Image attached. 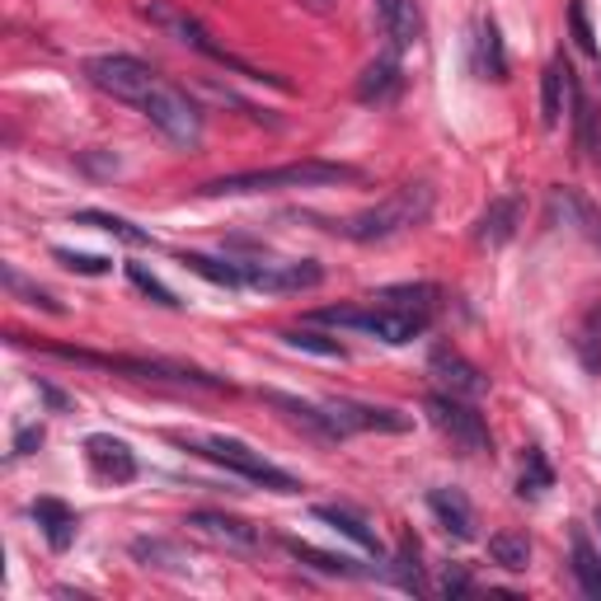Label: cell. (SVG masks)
I'll use <instances>...</instances> for the list:
<instances>
[{
    "label": "cell",
    "mask_w": 601,
    "mask_h": 601,
    "mask_svg": "<svg viewBox=\"0 0 601 601\" xmlns=\"http://www.w3.org/2000/svg\"><path fill=\"white\" fill-rule=\"evenodd\" d=\"M433 207H437V189L427 179H413V183H399L395 193H385L381 203L343 217L338 226H329V231L353 240V245H385V240H395V235L419 231V226L433 217Z\"/></svg>",
    "instance_id": "obj_1"
},
{
    "label": "cell",
    "mask_w": 601,
    "mask_h": 601,
    "mask_svg": "<svg viewBox=\"0 0 601 601\" xmlns=\"http://www.w3.org/2000/svg\"><path fill=\"white\" fill-rule=\"evenodd\" d=\"M338 183H362L357 165L338 161H292L273 169H240V175L207 179L197 197H245V193H282V189H338Z\"/></svg>",
    "instance_id": "obj_2"
},
{
    "label": "cell",
    "mask_w": 601,
    "mask_h": 601,
    "mask_svg": "<svg viewBox=\"0 0 601 601\" xmlns=\"http://www.w3.org/2000/svg\"><path fill=\"white\" fill-rule=\"evenodd\" d=\"M42 353L62 357L76 367H104V371H123L137 381H169V385H197V391H235L226 376H212L203 367L189 362H169V357H127V353H90V348H66V343H38Z\"/></svg>",
    "instance_id": "obj_3"
},
{
    "label": "cell",
    "mask_w": 601,
    "mask_h": 601,
    "mask_svg": "<svg viewBox=\"0 0 601 601\" xmlns=\"http://www.w3.org/2000/svg\"><path fill=\"white\" fill-rule=\"evenodd\" d=\"M141 20L155 24L165 38L183 42V48L203 52L207 62H217V66H226V71H235V76H245V80H254V85H278V90H287V80H278V76H268V71H259V66L240 62L235 52H226L221 42L212 38V28H207L203 20H197V14L179 10V5H169V0H141Z\"/></svg>",
    "instance_id": "obj_4"
},
{
    "label": "cell",
    "mask_w": 601,
    "mask_h": 601,
    "mask_svg": "<svg viewBox=\"0 0 601 601\" xmlns=\"http://www.w3.org/2000/svg\"><path fill=\"white\" fill-rule=\"evenodd\" d=\"M310 320L315 324H334V329H353V334L391 343V348H405V343L423 338L427 329H433V315L399 310V306H376V300H367V306H324V310H315Z\"/></svg>",
    "instance_id": "obj_5"
},
{
    "label": "cell",
    "mask_w": 601,
    "mask_h": 601,
    "mask_svg": "<svg viewBox=\"0 0 601 601\" xmlns=\"http://www.w3.org/2000/svg\"><path fill=\"white\" fill-rule=\"evenodd\" d=\"M137 108H141V118H146L165 141H175V146H183V151L203 146V132H207V127H203V108H197L193 99L179 90V85L161 80Z\"/></svg>",
    "instance_id": "obj_6"
},
{
    "label": "cell",
    "mask_w": 601,
    "mask_h": 601,
    "mask_svg": "<svg viewBox=\"0 0 601 601\" xmlns=\"http://www.w3.org/2000/svg\"><path fill=\"white\" fill-rule=\"evenodd\" d=\"M193 451L207 456V461H217L221 470H231V475H240V479L264 484V489H273V494H296V489H300L296 475L278 470L264 451H254V447H245V442H235V437H221V433L193 437Z\"/></svg>",
    "instance_id": "obj_7"
},
{
    "label": "cell",
    "mask_w": 601,
    "mask_h": 601,
    "mask_svg": "<svg viewBox=\"0 0 601 601\" xmlns=\"http://www.w3.org/2000/svg\"><path fill=\"white\" fill-rule=\"evenodd\" d=\"M427 419L442 437H451V447H461L465 456H494V433L489 423H484V413L475 405H465L461 395L451 391H433L427 395Z\"/></svg>",
    "instance_id": "obj_8"
},
{
    "label": "cell",
    "mask_w": 601,
    "mask_h": 601,
    "mask_svg": "<svg viewBox=\"0 0 601 601\" xmlns=\"http://www.w3.org/2000/svg\"><path fill=\"white\" fill-rule=\"evenodd\" d=\"M85 80L94 85V90L113 94L118 104H141L155 85H161V76H155L151 62H141V56H127V52H104V56H90L85 62Z\"/></svg>",
    "instance_id": "obj_9"
},
{
    "label": "cell",
    "mask_w": 601,
    "mask_h": 601,
    "mask_svg": "<svg viewBox=\"0 0 601 601\" xmlns=\"http://www.w3.org/2000/svg\"><path fill=\"white\" fill-rule=\"evenodd\" d=\"M240 273H245V287L254 292H310L324 282V268L315 259H282V264H264V259H240Z\"/></svg>",
    "instance_id": "obj_10"
},
{
    "label": "cell",
    "mask_w": 601,
    "mask_h": 601,
    "mask_svg": "<svg viewBox=\"0 0 601 601\" xmlns=\"http://www.w3.org/2000/svg\"><path fill=\"white\" fill-rule=\"evenodd\" d=\"M324 409H329V419L338 423L343 437H353V433H405V427L413 423L409 413L362 405V399H324Z\"/></svg>",
    "instance_id": "obj_11"
},
{
    "label": "cell",
    "mask_w": 601,
    "mask_h": 601,
    "mask_svg": "<svg viewBox=\"0 0 601 601\" xmlns=\"http://www.w3.org/2000/svg\"><path fill=\"white\" fill-rule=\"evenodd\" d=\"M427 371L442 381V391H451V395H461V399H479L484 391H489V376L470 362L465 353H456V348H433V357H427Z\"/></svg>",
    "instance_id": "obj_12"
},
{
    "label": "cell",
    "mask_w": 601,
    "mask_h": 601,
    "mask_svg": "<svg viewBox=\"0 0 601 601\" xmlns=\"http://www.w3.org/2000/svg\"><path fill=\"white\" fill-rule=\"evenodd\" d=\"M264 405H273L282 419L296 423L300 433H310L315 442H343L338 433V423L329 419V409L324 405H310V399H300V395H282V391H259Z\"/></svg>",
    "instance_id": "obj_13"
},
{
    "label": "cell",
    "mask_w": 601,
    "mask_h": 601,
    "mask_svg": "<svg viewBox=\"0 0 601 601\" xmlns=\"http://www.w3.org/2000/svg\"><path fill=\"white\" fill-rule=\"evenodd\" d=\"M399 90H405V71H399V56L395 52H385V56H376V62H367L362 76H357V85H353L357 104H367V108L395 104Z\"/></svg>",
    "instance_id": "obj_14"
},
{
    "label": "cell",
    "mask_w": 601,
    "mask_h": 601,
    "mask_svg": "<svg viewBox=\"0 0 601 601\" xmlns=\"http://www.w3.org/2000/svg\"><path fill=\"white\" fill-rule=\"evenodd\" d=\"M85 461L94 465V475H104L113 484H132L137 479V456L123 437H108V433H94L85 437Z\"/></svg>",
    "instance_id": "obj_15"
},
{
    "label": "cell",
    "mask_w": 601,
    "mask_h": 601,
    "mask_svg": "<svg viewBox=\"0 0 601 601\" xmlns=\"http://www.w3.org/2000/svg\"><path fill=\"white\" fill-rule=\"evenodd\" d=\"M183 526H197L203 536L221 540L226 550H259V526H250L245 517H231V512H189Z\"/></svg>",
    "instance_id": "obj_16"
},
{
    "label": "cell",
    "mask_w": 601,
    "mask_h": 601,
    "mask_svg": "<svg viewBox=\"0 0 601 601\" xmlns=\"http://www.w3.org/2000/svg\"><path fill=\"white\" fill-rule=\"evenodd\" d=\"M517 226H522V197H494L489 207L479 212V221H475V245H508L512 235H517Z\"/></svg>",
    "instance_id": "obj_17"
},
{
    "label": "cell",
    "mask_w": 601,
    "mask_h": 601,
    "mask_svg": "<svg viewBox=\"0 0 601 601\" xmlns=\"http://www.w3.org/2000/svg\"><path fill=\"white\" fill-rule=\"evenodd\" d=\"M427 508L442 522V532L456 540H475V508L461 489H427Z\"/></svg>",
    "instance_id": "obj_18"
},
{
    "label": "cell",
    "mask_w": 601,
    "mask_h": 601,
    "mask_svg": "<svg viewBox=\"0 0 601 601\" xmlns=\"http://www.w3.org/2000/svg\"><path fill=\"white\" fill-rule=\"evenodd\" d=\"M578 80H574V66L564 62V56H554L546 66V76H540V123L546 127H560L564 118V99H574Z\"/></svg>",
    "instance_id": "obj_19"
},
{
    "label": "cell",
    "mask_w": 601,
    "mask_h": 601,
    "mask_svg": "<svg viewBox=\"0 0 601 601\" xmlns=\"http://www.w3.org/2000/svg\"><path fill=\"white\" fill-rule=\"evenodd\" d=\"M34 522L42 526V536H48V546L62 554V550H71L76 546V532H80V517H76V508H66L62 498H38L34 508Z\"/></svg>",
    "instance_id": "obj_20"
},
{
    "label": "cell",
    "mask_w": 601,
    "mask_h": 601,
    "mask_svg": "<svg viewBox=\"0 0 601 601\" xmlns=\"http://www.w3.org/2000/svg\"><path fill=\"white\" fill-rule=\"evenodd\" d=\"M315 512V522H324V526H334L338 536H348L357 550H367V554H376V560H385V546H381V536L371 532V526L357 517V512H348V508H334V503H315L310 508Z\"/></svg>",
    "instance_id": "obj_21"
},
{
    "label": "cell",
    "mask_w": 601,
    "mask_h": 601,
    "mask_svg": "<svg viewBox=\"0 0 601 601\" xmlns=\"http://www.w3.org/2000/svg\"><path fill=\"white\" fill-rule=\"evenodd\" d=\"M574 146L583 161L601 169V108L583 90H574Z\"/></svg>",
    "instance_id": "obj_22"
},
{
    "label": "cell",
    "mask_w": 601,
    "mask_h": 601,
    "mask_svg": "<svg viewBox=\"0 0 601 601\" xmlns=\"http://www.w3.org/2000/svg\"><path fill=\"white\" fill-rule=\"evenodd\" d=\"M475 71L484 80H508V48H503V34H498L494 20L475 24Z\"/></svg>",
    "instance_id": "obj_23"
},
{
    "label": "cell",
    "mask_w": 601,
    "mask_h": 601,
    "mask_svg": "<svg viewBox=\"0 0 601 601\" xmlns=\"http://www.w3.org/2000/svg\"><path fill=\"white\" fill-rule=\"evenodd\" d=\"M367 300H376V306H399V310L437 315V306H442V287H433V282H399V287H381V292H371Z\"/></svg>",
    "instance_id": "obj_24"
},
{
    "label": "cell",
    "mask_w": 601,
    "mask_h": 601,
    "mask_svg": "<svg viewBox=\"0 0 601 601\" xmlns=\"http://www.w3.org/2000/svg\"><path fill=\"white\" fill-rule=\"evenodd\" d=\"M550 203L564 212L568 226H578V231L601 250V212H597L592 197H583L578 189H550Z\"/></svg>",
    "instance_id": "obj_25"
},
{
    "label": "cell",
    "mask_w": 601,
    "mask_h": 601,
    "mask_svg": "<svg viewBox=\"0 0 601 601\" xmlns=\"http://www.w3.org/2000/svg\"><path fill=\"white\" fill-rule=\"evenodd\" d=\"M282 546H287L292 560H300L306 568H315V574H324V578H357V574H362V568H357L353 560H343V554H329V550H315V546H306V540H296V536H287Z\"/></svg>",
    "instance_id": "obj_26"
},
{
    "label": "cell",
    "mask_w": 601,
    "mask_h": 601,
    "mask_svg": "<svg viewBox=\"0 0 601 601\" xmlns=\"http://www.w3.org/2000/svg\"><path fill=\"white\" fill-rule=\"evenodd\" d=\"M179 264L189 268V273H197L203 282H212V287H226V292L245 287V273H240V264H231V259H212V254H179Z\"/></svg>",
    "instance_id": "obj_27"
},
{
    "label": "cell",
    "mask_w": 601,
    "mask_h": 601,
    "mask_svg": "<svg viewBox=\"0 0 601 601\" xmlns=\"http://www.w3.org/2000/svg\"><path fill=\"white\" fill-rule=\"evenodd\" d=\"M76 226H94V231H104V235H113V240H123V245H132V250H146V245H151V235L141 231V226H132L127 217H113V212H99V207L76 212Z\"/></svg>",
    "instance_id": "obj_28"
},
{
    "label": "cell",
    "mask_w": 601,
    "mask_h": 601,
    "mask_svg": "<svg viewBox=\"0 0 601 601\" xmlns=\"http://www.w3.org/2000/svg\"><path fill=\"white\" fill-rule=\"evenodd\" d=\"M489 560L498 568H508V574H526V564H532V540H526V532H498V536H489Z\"/></svg>",
    "instance_id": "obj_29"
},
{
    "label": "cell",
    "mask_w": 601,
    "mask_h": 601,
    "mask_svg": "<svg viewBox=\"0 0 601 601\" xmlns=\"http://www.w3.org/2000/svg\"><path fill=\"white\" fill-rule=\"evenodd\" d=\"M574 578L592 601H601V554L592 550L588 532H574Z\"/></svg>",
    "instance_id": "obj_30"
},
{
    "label": "cell",
    "mask_w": 601,
    "mask_h": 601,
    "mask_svg": "<svg viewBox=\"0 0 601 601\" xmlns=\"http://www.w3.org/2000/svg\"><path fill=\"white\" fill-rule=\"evenodd\" d=\"M554 484V470H550V461L540 456L536 447H526V470H522V479H517V498H526V503H536L540 494H546Z\"/></svg>",
    "instance_id": "obj_31"
},
{
    "label": "cell",
    "mask_w": 601,
    "mask_h": 601,
    "mask_svg": "<svg viewBox=\"0 0 601 601\" xmlns=\"http://www.w3.org/2000/svg\"><path fill=\"white\" fill-rule=\"evenodd\" d=\"M395 583L405 592H427L423 568H419V540H413V536H405V540H399V550H395Z\"/></svg>",
    "instance_id": "obj_32"
},
{
    "label": "cell",
    "mask_w": 601,
    "mask_h": 601,
    "mask_svg": "<svg viewBox=\"0 0 601 601\" xmlns=\"http://www.w3.org/2000/svg\"><path fill=\"white\" fill-rule=\"evenodd\" d=\"M127 282H132V287H137L141 296H151V300H155V306H165V310H179V296H175V292H169V287H165V282H161V278H155V273H151V268H146V264H127Z\"/></svg>",
    "instance_id": "obj_33"
},
{
    "label": "cell",
    "mask_w": 601,
    "mask_h": 601,
    "mask_svg": "<svg viewBox=\"0 0 601 601\" xmlns=\"http://www.w3.org/2000/svg\"><path fill=\"white\" fill-rule=\"evenodd\" d=\"M282 343L287 348H300V353H315V357H348L343 353V343L338 338H324V334H310V329H292V334H282Z\"/></svg>",
    "instance_id": "obj_34"
},
{
    "label": "cell",
    "mask_w": 601,
    "mask_h": 601,
    "mask_svg": "<svg viewBox=\"0 0 601 601\" xmlns=\"http://www.w3.org/2000/svg\"><path fill=\"white\" fill-rule=\"evenodd\" d=\"M52 259L71 268V273H85V278H104L113 259H104V254H76V250H52Z\"/></svg>",
    "instance_id": "obj_35"
},
{
    "label": "cell",
    "mask_w": 601,
    "mask_h": 601,
    "mask_svg": "<svg viewBox=\"0 0 601 601\" xmlns=\"http://www.w3.org/2000/svg\"><path fill=\"white\" fill-rule=\"evenodd\" d=\"M568 34H574L578 52L597 56V34H592V20H588V0H568Z\"/></svg>",
    "instance_id": "obj_36"
},
{
    "label": "cell",
    "mask_w": 601,
    "mask_h": 601,
    "mask_svg": "<svg viewBox=\"0 0 601 601\" xmlns=\"http://www.w3.org/2000/svg\"><path fill=\"white\" fill-rule=\"evenodd\" d=\"M5 287H10L14 296H24L28 306H38V310H48V315H66V306H62V300H52V296L42 292V287H28V282H24L20 273H14V268H5Z\"/></svg>",
    "instance_id": "obj_37"
},
{
    "label": "cell",
    "mask_w": 601,
    "mask_h": 601,
    "mask_svg": "<svg viewBox=\"0 0 601 601\" xmlns=\"http://www.w3.org/2000/svg\"><path fill=\"white\" fill-rule=\"evenodd\" d=\"M42 447V427L34 423V427H20V433H14V456H34Z\"/></svg>",
    "instance_id": "obj_38"
},
{
    "label": "cell",
    "mask_w": 601,
    "mask_h": 601,
    "mask_svg": "<svg viewBox=\"0 0 601 601\" xmlns=\"http://www.w3.org/2000/svg\"><path fill=\"white\" fill-rule=\"evenodd\" d=\"M470 592V574L465 568H447V578H442V597H461Z\"/></svg>",
    "instance_id": "obj_39"
},
{
    "label": "cell",
    "mask_w": 601,
    "mask_h": 601,
    "mask_svg": "<svg viewBox=\"0 0 601 601\" xmlns=\"http://www.w3.org/2000/svg\"><path fill=\"white\" fill-rule=\"evenodd\" d=\"M38 395H42V399H48V405H52L56 413H66V409H71V399H66L62 391H56V385H48V381H38Z\"/></svg>",
    "instance_id": "obj_40"
},
{
    "label": "cell",
    "mask_w": 601,
    "mask_h": 601,
    "mask_svg": "<svg viewBox=\"0 0 601 601\" xmlns=\"http://www.w3.org/2000/svg\"><path fill=\"white\" fill-rule=\"evenodd\" d=\"M399 5H405V0H376V20H381V28H391V20L399 14Z\"/></svg>",
    "instance_id": "obj_41"
},
{
    "label": "cell",
    "mask_w": 601,
    "mask_h": 601,
    "mask_svg": "<svg viewBox=\"0 0 601 601\" xmlns=\"http://www.w3.org/2000/svg\"><path fill=\"white\" fill-rule=\"evenodd\" d=\"M300 5L315 10V14H329V10H334V0H300Z\"/></svg>",
    "instance_id": "obj_42"
},
{
    "label": "cell",
    "mask_w": 601,
    "mask_h": 601,
    "mask_svg": "<svg viewBox=\"0 0 601 601\" xmlns=\"http://www.w3.org/2000/svg\"><path fill=\"white\" fill-rule=\"evenodd\" d=\"M597 526H601V508H597Z\"/></svg>",
    "instance_id": "obj_43"
}]
</instances>
